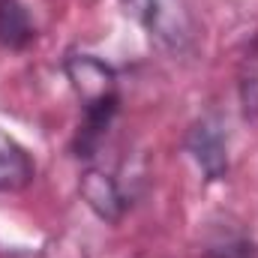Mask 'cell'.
I'll return each mask as SVG.
<instances>
[{"label": "cell", "instance_id": "obj_4", "mask_svg": "<svg viewBox=\"0 0 258 258\" xmlns=\"http://www.w3.org/2000/svg\"><path fill=\"white\" fill-rule=\"evenodd\" d=\"M78 195L81 201L102 219V222H120L126 216V207H129V198L120 186V180L99 168V165H87L81 174H78Z\"/></svg>", "mask_w": 258, "mask_h": 258}, {"label": "cell", "instance_id": "obj_1", "mask_svg": "<svg viewBox=\"0 0 258 258\" xmlns=\"http://www.w3.org/2000/svg\"><path fill=\"white\" fill-rule=\"evenodd\" d=\"M63 75L84 105L81 132L87 138H102L120 105L114 66L105 63L96 54H87V51H69L63 57Z\"/></svg>", "mask_w": 258, "mask_h": 258}, {"label": "cell", "instance_id": "obj_6", "mask_svg": "<svg viewBox=\"0 0 258 258\" xmlns=\"http://www.w3.org/2000/svg\"><path fill=\"white\" fill-rule=\"evenodd\" d=\"M36 36L33 18L21 0H0V45L18 51L30 45Z\"/></svg>", "mask_w": 258, "mask_h": 258}, {"label": "cell", "instance_id": "obj_2", "mask_svg": "<svg viewBox=\"0 0 258 258\" xmlns=\"http://www.w3.org/2000/svg\"><path fill=\"white\" fill-rule=\"evenodd\" d=\"M141 27L168 51H186L195 39L189 0H129Z\"/></svg>", "mask_w": 258, "mask_h": 258}, {"label": "cell", "instance_id": "obj_5", "mask_svg": "<svg viewBox=\"0 0 258 258\" xmlns=\"http://www.w3.org/2000/svg\"><path fill=\"white\" fill-rule=\"evenodd\" d=\"M33 162L30 156L9 138L0 135V192H21L33 183Z\"/></svg>", "mask_w": 258, "mask_h": 258}, {"label": "cell", "instance_id": "obj_3", "mask_svg": "<svg viewBox=\"0 0 258 258\" xmlns=\"http://www.w3.org/2000/svg\"><path fill=\"white\" fill-rule=\"evenodd\" d=\"M186 153L192 156L204 180L216 183L228 174V132L219 114L198 117L186 132Z\"/></svg>", "mask_w": 258, "mask_h": 258}]
</instances>
